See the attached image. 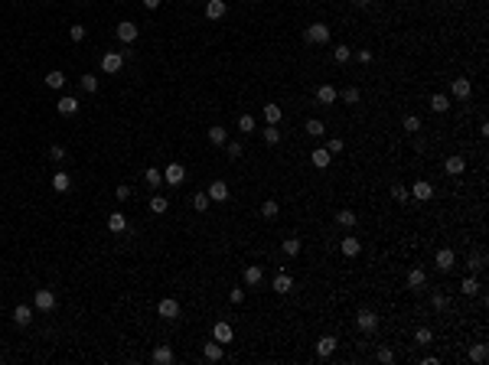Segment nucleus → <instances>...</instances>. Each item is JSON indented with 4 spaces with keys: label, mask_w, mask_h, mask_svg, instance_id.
<instances>
[{
    "label": "nucleus",
    "mask_w": 489,
    "mask_h": 365,
    "mask_svg": "<svg viewBox=\"0 0 489 365\" xmlns=\"http://www.w3.org/2000/svg\"><path fill=\"white\" fill-rule=\"evenodd\" d=\"M352 56H355V62H362V66H369V62H372V52L369 49H359V52H352Z\"/></svg>",
    "instance_id": "5fc2aeb1"
},
{
    "label": "nucleus",
    "mask_w": 489,
    "mask_h": 365,
    "mask_svg": "<svg viewBox=\"0 0 489 365\" xmlns=\"http://www.w3.org/2000/svg\"><path fill=\"white\" fill-rule=\"evenodd\" d=\"M326 150H330V154H343V137H333L330 144H326Z\"/></svg>",
    "instance_id": "13d9d810"
},
{
    "label": "nucleus",
    "mask_w": 489,
    "mask_h": 365,
    "mask_svg": "<svg viewBox=\"0 0 489 365\" xmlns=\"http://www.w3.org/2000/svg\"><path fill=\"white\" fill-rule=\"evenodd\" d=\"M69 186H72L69 173H56V176H52V189H56V192H69Z\"/></svg>",
    "instance_id": "72a5a7b5"
},
{
    "label": "nucleus",
    "mask_w": 489,
    "mask_h": 365,
    "mask_svg": "<svg viewBox=\"0 0 489 365\" xmlns=\"http://www.w3.org/2000/svg\"><path fill=\"white\" fill-rule=\"evenodd\" d=\"M108 228L114 231V235H118V231H124V228H127V219H124L121 212H111V216H108Z\"/></svg>",
    "instance_id": "2f4dec72"
},
{
    "label": "nucleus",
    "mask_w": 489,
    "mask_h": 365,
    "mask_svg": "<svg viewBox=\"0 0 489 365\" xmlns=\"http://www.w3.org/2000/svg\"><path fill=\"white\" fill-rule=\"evenodd\" d=\"M69 36H72L75 42H82V39H85V26H82V23H75V26H69Z\"/></svg>",
    "instance_id": "603ef678"
},
{
    "label": "nucleus",
    "mask_w": 489,
    "mask_h": 365,
    "mask_svg": "<svg viewBox=\"0 0 489 365\" xmlns=\"http://www.w3.org/2000/svg\"><path fill=\"white\" fill-rule=\"evenodd\" d=\"M339 98H343L346 104H359V101H362V92H359L355 85H349V88H343V95H339Z\"/></svg>",
    "instance_id": "f704fd0d"
},
{
    "label": "nucleus",
    "mask_w": 489,
    "mask_h": 365,
    "mask_svg": "<svg viewBox=\"0 0 489 365\" xmlns=\"http://www.w3.org/2000/svg\"><path fill=\"white\" fill-rule=\"evenodd\" d=\"M330 160H333V154H330L326 147H316V150H313V166H316V170H326V166H330Z\"/></svg>",
    "instance_id": "5701e85b"
},
{
    "label": "nucleus",
    "mask_w": 489,
    "mask_h": 365,
    "mask_svg": "<svg viewBox=\"0 0 489 365\" xmlns=\"http://www.w3.org/2000/svg\"><path fill=\"white\" fill-rule=\"evenodd\" d=\"M42 82H46V85L52 88V92H59V88H62V85H66V75H62V72H59V69H52V72H49L46 78H42Z\"/></svg>",
    "instance_id": "c85d7f7f"
},
{
    "label": "nucleus",
    "mask_w": 489,
    "mask_h": 365,
    "mask_svg": "<svg viewBox=\"0 0 489 365\" xmlns=\"http://www.w3.org/2000/svg\"><path fill=\"white\" fill-rule=\"evenodd\" d=\"M414 342H417V346H431V342H434V333H431L428 326H421V329L414 333Z\"/></svg>",
    "instance_id": "ea45409f"
},
{
    "label": "nucleus",
    "mask_w": 489,
    "mask_h": 365,
    "mask_svg": "<svg viewBox=\"0 0 489 365\" xmlns=\"http://www.w3.org/2000/svg\"><path fill=\"white\" fill-rule=\"evenodd\" d=\"M483 268H486V254L473 251V257H470V271H483Z\"/></svg>",
    "instance_id": "de8ad7c7"
},
{
    "label": "nucleus",
    "mask_w": 489,
    "mask_h": 365,
    "mask_svg": "<svg viewBox=\"0 0 489 365\" xmlns=\"http://www.w3.org/2000/svg\"><path fill=\"white\" fill-rule=\"evenodd\" d=\"M202 355H206L209 362H219V359H222V342H216V339H209L206 346H202Z\"/></svg>",
    "instance_id": "a878e982"
},
{
    "label": "nucleus",
    "mask_w": 489,
    "mask_h": 365,
    "mask_svg": "<svg viewBox=\"0 0 489 365\" xmlns=\"http://www.w3.org/2000/svg\"><path fill=\"white\" fill-rule=\"evenodd\" d=\"M281 114H284V111H281V104H264V121H268V124H278V121H281Z\"/></svg>",
    "instance_id": "4c0bfd02"
},
{
    "label": "nucleus",
    "mask_w": 489,
    "mask_h": 365,
    "mask_svg": "<svg viewBox=\"0 0 489 365\" xmlns=\"http://www.w3.org/2000/svg\"><path fill=\"white\" fill-rule=\"evenodd\" d=\"M56 108H59V114H66V118H72V114L78 111V98H72V95H62Z\"/></svg>",
    "instance_id": "dca6fc26"
},
{
    "label": "nucleus",
    "mask_w": 489,
    "mask_h": 365,
    "mask_svg": "<svg viewBox=\"0 0 489 365\" xmlns=\"http://www.w3.org/2000/svg\"><path fill=\"white\" fill-rule=\"evenodd\" d=\"M307 134H310V137H323V134H326V124L320 121V118H310V121H307Z\"/></svg>",
    "instance_id": "473e14b6"
},
{
    "label": "nucleus",
    "mask_w": 489,
    "mask_h": 365,
    "mask_svg": "<svg viewBox=\"0 0 489 365\" xmlns=\"http://www.w3.org/2000/svg\"><path fill=\"white\" fill-rule=\"evenodd\" d=\"M434 264H437V271H450L453 264H457V254H453V248H440V251L434 254Z\"/></svg>",
    "instance_id": "0eeeda50"
},
{
    "label": "nucleus",
    "mask_w": 489,
    "mask_h": 365,
    "mask_svg": "<svg viewBox=\"0 0 489 365\" xmlns=\"http://www.w3.org/2000/svg\"><path fill=\"white\" fill-rule=\"evenodd\" d=\"M228 300H232V304H242V300H245V290H242V287H232V290H228Z\"/></svg>",
    "instance_id": "4d7b16f0"
},
{
    "label": "nucleus",
    "mask_w": 489,
    "mask_h": 365,
    "mask_svg": "<svg viewBox=\"0 0 489 365\" xmlns=\"http://www.w3.org/2000/svg\"><path fill=\"white\" fill-rule=\"evenodd\" d=\"M33 307H36V310H46V313H49V310L56 307V293L46 290V287H39L36 297H33Z\"/></svg>",
    "instance_id": "423d86ee"
},
{
    "label": "nucleus",
    "mask_w": 489,
    "mask_h": 365,
    "mask_svg": "<svg viewBox=\"0 0 489 365\" xmlns=\"http://www.w3.org/2000/svg\"><path fill=\"white\" fill-rule=\"evenodd\" d=\"M254 127H258V124H254L251 114H242V118H238V131H242V134H251Z\"/></svg>",
    "instance_id": "c03bdc74"
},
{
    "label": "nucleus",
    "mask_w": 489,
    "mask_h": 365,
    "mask_svg": "<svg viewBox=\"0 0 489 365\" xmlns=\"http://www.w3.org/2000/svg\"><path fill=\"white\" fill-rule=\"evenodd\" d=\"M212 339L222 342V346H228V342L235 339V329L228 326V323H216V326H212Z\"/></svg>",
    "instance_id": "6e6552de"
},
{
    "label": "nucleus",
    "mask_w": 489,
    "mask_h": 365,
    "mask_svg": "<svg viewBox=\"0 0 489 365\" xmlns=\"http://www.w3.org/2000/svg\"><path fill=\"white\" fill-rule=\"evenodd\" d=\"M157 313L163 319H176V316H180V304H176L173 297H166V300H160V304H157Z\"/></svg>",
    "instance_id": "9b49d317"
},
{
    "label": "nucleus",
    "mask_w": 489,
    "mask_h": 365,
    "mask_svg": "<svg viewBox=\"0 0 489 365\" xmlns=\"http://www.w3.org/2000/svg\"><path fill=\"white\" fill-rule=\"evenodd\" d=\"M278 212H281V206H278L274 199H264V202H261V216H264V219H274Z\"/></svg>",
    "instance_id": "a19ab883"
},
{
    "label": "nucleus",
    "mask_w": 489,
    "mask_h": 365,
    "mask_svg": "<svg viewBox=\"0 0 489 365\" xmlns=\"http://www.w3.org/2000/svg\"><path fill=\"white\" fill-rule=\"evenodd\" d=\"M209 199H212V202H225V199H228V183H225V180L209 183Z\"/></svg>",
    "instance_id": "ddd939ff"
},
{
    "label": "nucleus",
    "mask_w": 489,
    "mask_h": 365,
    "mask_svg": "<svg viewBox=\"0 0 489 365\" xmlns=\"http://www.w3.org/2000/svg\"><path fill=\"white\" fill-rule=\"evenodd\" d=\"M460 293H466V297H476L479 293V281L473 277V274H466V277L460 281Z\"/></svg>",
    "instance_id": "b1692460"
},
{
    "label": "nucleus",
    "mask_w": 489,
    "mask_h": 365,
    "mask_svg": "<svg viewBox=\"0 0 489 365\" xmlns=\"http://www.w3.org/2000/svg\"><path fill=\"white\" fill-rule=\"evenodd\" d=\"M411 196H414V199H417V202H428V199H431V196H434V186H431L428 180H417V183L411 186Z\"/></svg>",
    "instance_id": "f8f14e48"
},
{
    "label": "nucleus",
    "mask_w": 489,
    "mask_h": 365,
    "mask_svg": "<svg viewBox=\"0 0 489 365\" xmlns=\"http://www.w3.org/2000/svg\"><path fill=\"white\" fill-rule=\"evenodd\" d=\"M304 39H307V42H313V46H323V42H330V26H326V23H313V26H307V30H304Z\"/></svg>",
    "instance_id": "f257e3e1"
},
{
    "label": "nucleus",
    "mask_w": 489,
    "mask_h": 365,
    "mask_svg": "<svg viewBox=\"0 0 489 365\" xmlns=\"http://www.w3.org/2000/svg\"><path fill=\"white\" fill-rule=\"evenodd\" d=\"M209 202H212L209 192H196V196H193V209H196V212H209Z\"/></svg>",
    "instance_id": "e433bc0d"
},
{
    "label": "nucleus",
    "mask_w": 489,
    "mask_h": 365,
    "mask_svg": "<svg viewBox=\"0 0 489 365\" xmlns=\"http://www.w3.org/2000/svg\"><path fill=\"white\" fill-rule=\"evenodd\" d=\"M333 352H336V336H320L316 355H320V359H326V355H333Z\"/></svg>",
    "instance_id": "f3484780"
},
{
    "label": "nucleus",
    "mask_w": 489,
    "mask_h": 365,
    "mask_svg": "<svg viewBox=\"0 0 489 365\" xmlns=\"http://www.w3.org/2000/svg\"><path fill=\"white\" fill-rule=\"evenodd\" d=\"M183 180H186V166L173 160V163L163 170V183H166V186H183Z\"/></svg>",
    "instance_id": "f03ea898"
},
{
    "label": "nucleus",
    "mask_w": 489,
    "mask_h": 365,
    "mask_svg": "<svg viewBox=\"0 0 489 365\" xmlns=\"http://www.w3.org/2000/svg\"><path fill=\"white\" fill-rule=\"evenodd\" d=\"M225 140H228V134H225V127H219V124H216V127H209V144H216V147H222V144H225Z\"/></svg>",
    "instance_id": "c9c22d12"
},
{
    "label": "nucleus",
    "mask_w": 489,
    "mask_h": 365,
    "mask_svg": "<svg viewBox=\"0 0 489 365\" xmlns=\"http://www.w3.org/2000/svg\"><path fill=\"white\" fill-rule=\"evenodd\" d=\"M401 127L408 131V134H417V131H421V118H417V114H408V118L401 121Z\"/></svg>",
    "instance_id": "58836bf2"
},
{
    "label": "nucleus",
    "mask_w": 489,
    "mask_h": 365,
    "mask_svg": "<svg viewBox=\"0 0 489 365\" xmlns=\"http://www.w3.org/2000/svg\"><path fill=\"white\" fill-rule=\"evenodd\" d=\"M408 287H411V290H424V287H428V271H424V268H411V271H408Z\"/></svg>",
    "instance_id": "1a4fd4ad"
},
{
    "label": "nucleus",
    "mask_w": 489,
    "mask_h": 365,
    "mask_svg": "<svg viewBox=\"0 0 489 365\" xmlns=\"http://www.w3.org/2000/svg\"><path fill=\"white\" fill-rule=\"evenodd\" d=\"M144 180H147V183H150V186H154V189H157V186H160V183H163V173H160V170H157V166H150V170L144 173Z\"/></svg>",
    "instance_id": "a18cd8bd"
},
{
    "label": "nucleus",
    "mask_w": 489,
    "mask_h": 365,
    "mask_svg": "<svg viewBox=\"0 0 489 365\" xmlns=\"http://www.w3.org/2000/svg\"><path fill=\"white\" fill-rule=\"evenodd\" d=\"M140 4H144V7H147V10H157V7H160V4H163V0H140Z\"/></svg>",
    "instance_id": "680f3d73"
},
{
    "label": "nucleus",
    "mask_w": 489,
    "mask_h": 365,
    "mask_svg": "<svg viewBox=\"0 0 489 365\" xmlns=\"http://www.w3.org/2000/svg\"><path fill=\"white\" fill-rule=\"evenodd\" d=\"M333 59H336V62H339V66H343V62H349V59H352V49H349V46H343V42H339V46L333 49Z\"/></svg>",
    "instance_id": "79ce46f5"
},
{
    "label": "nucleus",
    "mask_w": 489,
    "mask_h": 365,
    "mask_svg": "<svg viewBox=\"0 0 489 365\" xmlns=\"http://www.w3.org/2000/svg\"><path fill=\"white\" fill-rule=\"evenodd\" d=\"M114 196H118V199H131V186H127V183H121L118 189H114Z\"/></svg>",
    "instance_id": "052dcab7"
},
{
    "label": "nucleus",
    "mask_w": 489,
    "mask_h": 365,
    "mask_svg": "<svg viewBox=\"0 0 489 365\" xmlns=\"http://www.w3.org/2000/svg\"><path fill=\"white\" fill-rule=\"evenodd\" d=\"M114 33H118V39H121V42H127V46H131V42H134V39L140 36V26H137V23H131V20H121Z\"/></svg>",
    "instance_id": "7ed1b4c3"
},
{
    "label": "nucleus",
    "mask_w": 489,
    "mask_h": 365,
    "mask_svg": "<svg viewBox=\"0 0 489 365\" xmlns=\"http://www.w3.org/2000/svg\"><path fill=\"white\" fill-rule=\"evenodd\" d=\"M166 209H170V202H166L163 196H154V199H150V212H157V216H163Z\"/></svg>",
    "instance_id": "37998d69"
},
{
    "label": "nucleus",
    "mask_w": 489,
    "mask_h": 365,
    "mask_svg": "<svg viewBox=\"0 0 489 365\" xmlns=\"http://www.w3.org/2000/svg\"><path fill=\"white\" fill-rule=\"evenodd\" d=\"M49 157H52V163H59V160H66V147L52 144V147H49Z\"/></svg>",
    "instance_id": "864d4df0"
},
{
    "label": "nucleus",
    "mask_w": 489,
    "mask_h": 365,
    "mask_svg": "<svg viewBox=\"0 0 489 365\" xmlns=\"http://www.w3.org/2000/svg\"><path fill=\"white\" fill-rule=\"evenodd\" d=\"M281 251L287 254V257H297V254H300V238H293V235H290V238H284Z\"/></svg>",
    "instance_id": "7c9ffc66"
},
{
    "label": "nucleus",
    "mask_w": 489,
    "mask_h": 365,
    "mask_svg": "<svg viewBox=\"0 0 489 365\" xmlns=\"http://www.w3.org/2000/svg\"><path fill=\"white\" fill-rule=\"evenodd\" d=\"M355 326H359L362 333H375V329H378V313H372V310H359Z\"/></svg>",
    "instance_id": "39448f33"
},
{
    "label": "nucleus",
    "mask_w": 489,
    "mask_h": 365,
    "mask_svg": "<svg viewBox=\"0 0 489 365\" xmlns=\"http://www.w3.org/2000/svg\"><path fill=\"white\" fill-rule=\"evenodd\" d=\"M486 359H489V349H486L483 342H476L473 349H470V362H473V365H483Z\"/></svg>",
    "instance_id": "cd10ccee"
},
{
    "label": "nucleus",
    "mask_w": 489,
    "mask_h": 365,
    "mask_svg": "<svg viewBox=\"0 0 489 365\" xmlns=\"http://www.w3.org/2000/svg\"><path fill=\"white\" fill-rule=\"evenodd\" d=\"M443 170H447L450 176H460L466 170V160L463 157H447V160H443Z\"/></svg>",
    "instance_id": "a211bd4d"
},
{
    "label": "nucleus",
    "mask_w": 489,
    "mask_h": 365,
    "mask_svg": "<svg viewBox=\"0 0 489 365\" xmlns=\"http://www.w3.org/2000/svg\"><path fill=\"white\" fill-rule=\"evenodd\" d=\"M82 88H85V92H98V75L85 72V75H82Z\"/></svg>",
    "instance_id": "8fccbe9b"
},
{
    "label": "nucleus",
    "mask_w": 489,
    "mask_h": 365,
    "mask_svg": "<svg viewBox=\"0 0 489 365\" xmlns=\"http://www.w3.org/2000/svg\"><path fill=\"white\" fill-rule=\"evenodd\" d=\"M225 13H228L225 0H206V20H222Z\"/></svg>",
    "instance_id": "9d476101"
},
{
    "label": "nucleus",
    "mask_w": 489,
    "mask_h": 365,
    "mask_svg": "<svg viewBox=\"0 0 489 365\" xmlns=\"http://www.w3.org/2000/svg\"><path fill=\"white\" fill-rule=\"evenodd\" d=\"M264 140H268V144L274 147L281 140V131H278V124H268V127H264Z\"/></svg>",
    "instance_id": "49530a36"
},
{
    "label": "nucleus",
    "mask_w": 489,
    "mask_h": 365,
    "mask_svg": "<svg viewBox=\"0 0 489 365\" xmlns=\"http://www.w3.org/2000/svg\"><path fill=\"white\" fill-rule=\"evenodd\" d=\"M336 98H339V92H336L333 85H320V88H316V101H320V104H333Z\"/></svg>",
    "instance_id": "6ab92c4d"
},
{
    "label": "nucleus",
    "mask_w": 489,
    "mask_h": 365,
    "mask_svg": "<svg viewBox=\"0 0 489 365\" xmlns=\"http://www.w3.org/2000/svg\"><path fill=\"white\" fill-rule=\"evenodd\" d=\"M450 92H453V98H470V92H473V85H470V78H453V85H450Z\"/></svg>",
    "instance_id": "2eb2a0df"
},
{
    "label": "nucleus",
    "mask_w": 489,
    "mask_h": 365,
    "mask_svg": "<svg viewBox=\"0 0 489 365\" xmlns=\"http://www.w3.org/2000/svg\"><path fill=\"white\" fill-rule=\"evenodd\" d=\"M391 196H395L398 202H405V199H408V189H405V186H398V183H395V186H391Z\"/></svg>",
    "instance_id": "6e6d98bb"
},
{
    "label": "nucleus",
    "mask_w": 489,
    "mask_h": 365,
    "mask_svg": "<svg viewBox=\"0 0 489 365\" xmlns=\"http://www.w3.org/2000/svg\"><path fill=\"white\" fill-rule=\"evenodd\" d=\"M242 154H245V147L238 144V140H232V144H228V157L235 160V157H242Z\"/></svg>",
    "instance_id": "bf43d9fd"
},
{
    "label": "nucleus",
    "mask_w": 489,
    "mask_h": 365,
    "mask_svg": "<svg viewBox=\"0 0 489 365\" xmlns=\"http://www.w3.org/2000/svg\"><path fill=\"white\" fill-rule=\"evenodd\" d=\"M30 319H33V310L26 307V304L13 307V323H16V326H30Z\"/></svg>",
    "instance_id": "4be33fe9"
},
{
    "label": "nucleus",
    "mask_w": 489,
    "mask_h": 365,
    "mask_svg": "<svg viewBox=\"0 0 489 365\" xmlns=\"http://www.w3.org/2000/svg\"><path fill=\"white\" fill-rule=\"evenodd\" d=\"M447 108H450V98H447V95H440V92H437V95H431V111L443 114Z\"/></svg>",
    "instance_id": "c756f323"
},
{
    "label": "nucleus",
    "mask_w": 489,
    "mask_h": 365,
    "mask_svg": "<svg viewBox=\"0 0 489 365\" xmlns=\"http://www.w3.org/2000/svg\"><path fill=\"white\" fill-rule=\"evenodd\" d=\"M261 277H264V268H258V264H251V268H245V284H248V287L261 284Z\"/></svg>",
    "instance_id": "bb28decb"
},
{
    "label": "nucleus",
    "mask_w": 489,
    "mask_h": 365,
    "mask_svg": "<svg viewBox=\"0 0 489 365\" xmlns=\"http://www.w3.org/2000/svg\"><path fill=\"white\" fill-rule=\"evenodd\" d=\"M355 222H359V219H355L352 209H339V212H336V225H339V228H355Z\"/></svg>",
    "instance_id": "412c9836"
},
{
    "label": "nucleus",
    "mask_w": 489,
    "mask_h": 365,
    "mask_svg": "<svg viewBox=\"0 0 489 365\" xmlns=\"http://www.w3.org/2000/svg\"><path fill=\"white\" fill-rule=\"evenodd\" d=\"M431 307H434V310H437V313H443V310H447V307H450V300H447V297H443V293H434V297H431Z\"/></svg>",
    "instance_id": "09e8293b"
},
{
    "label": "nucleus",
    "mask_w": 489,
    "mask_h": 365,
    "mask_svg": "<svg viewBox=\"0 0 489 365\" xmlns=\"http://www.w3.org/2000/svg\"><path fill=\"white\" fill-rule=\"evenodd\" d=\"M293 290V277L290 274H278L274 277V293H290Z\"/></svg>",
    "instance_id": "393cba45"
},
{
    "label": "nucleus",
    "mask_w": 489,
    "mask_h": 365,
    "mask_svg": "<svg viewBox=\"0 0 489 365\" xmlns=\"http://www.w3.org/2000/svg\"><path fill=\"white\" fill-rule=\"evenodd\" d=\"M121 66H124V52H104L101 56V72L114 75V72H121Z\"/></svg>",
    "instance_id": "20e7f679"
},
{
    "label": "nucleus",
    "mask_w": 489,
    "mask_h": 365,
    "mask_svg": "<svg viewBox=\"0 0 489 365\" xmlns=\"http://www.w3.org/2000/svg\"><path fill=\"white\" fill-rule=\"evenodd\" d=\"M150 359H154V365H170L173 362V349H170V346H157Z\"/></svg>",
    "instance_id": "aec40b11"
},
{
    "label": "nucleus",
    "mask_w": 489,
    "mask_h": 365,
    "mask_svg": "<svg viewBox=\"0 0 489 365\" xmlns=\"http://www.w3.org/2000/svg\"><path fill=\"white\" fill-rule=\"evenodd\" d=\"M375 359H378V362H385V365H388V362H395V352H391V349H388V346H381V349L375 352Z\"/></svg>",
    "instance_id": "3c124183"
},
{
    "label": "nucleus",
    "mask_w": 489,
    "mask_h": 365,
    "mask_svg": "<svg viewBox=\"0 0 489 365\" xmlns=\"http://www.w3.org/2000/svg\"><path fill=\"white\" fill-rule=\"evenodd\" d=\"M202 4H206V0H202Z\"/></svg>",
    "instance_id": "e2e57ef3"
},
{
    "label": "nucleus",
    "mask_w": 489,
    "mask_h": 365,
    "mask_svg": "<svg viewBox=\"0 0 489 365\" xmlns=\"http://www.w3.org/2000/svg\"><path fill=\"white\" fill-rule=\"evenodd\" d=\"M339 251H343L346 257H355V254L362 251V242H359L355 235H346V238H343V245H339Z\"/></svg>",
    "instance_id": "4468645a"
}]
</instances>
